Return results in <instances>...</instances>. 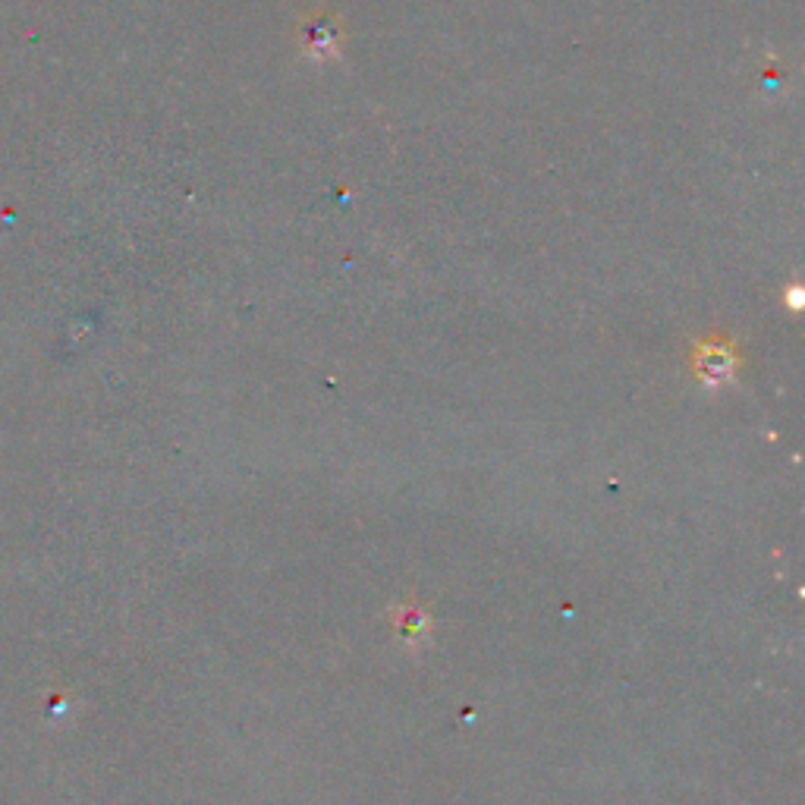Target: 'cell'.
I'll use <instances>...</instances> for the list:
<instances>
[{
  "label": "cell",
  "instance_id": "1",
  "mask_svg": "<svg viewBox=\"0 0 805 805\" xmlns=\"http://www.w3.org/2000/svg\"><path fill=\"white\" fill-rule=\"evenodd\" d=\"M337 32L340 29H337V23L328 13H321L315 19H306V23H302V48H306V54L328 57L337 48Z\"/></svg>",
  "mask_w": 805,
  "mask_h": 805
}]
</instances>
